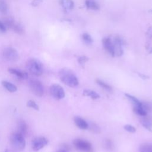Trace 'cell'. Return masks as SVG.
I'll return each mask as SVG.
<instances>
[{
	"instance_id": "cell-1",
	"label": "cell",
	"mask_w": 152,
	"mask_h": 152,
	"mask_svg": "<svg viewBox=\"0 0 152 152\" xmlns=\"http://www.w3.org/2000/svg\"><path fill=\"white\" fill-rule=\"evenodd\" d=\"M59 76L61 81L65 85L74 87L78 85V80L75 74L68 68H62L59 72Z\"/></svg>"
},
{
	"instance_id": "cell-2",
	"label": "cell",
	"mask_w": 152,
	"mask_h": 152,
	"mask_svg": "<svg viewBox=\"0 0 152 152\" xmlns=\"http://www.w3.org/2000/svg\"><path fill=\"white\" fill-rule=\"evenodd\" d=\"M26 67L28 71L36 76L41 75L43 71V66L42 62L35 58H31L27 62Z\"/></svg>"
},
{
	"instance_id": "cell-3",
	"label": "cell",
	"mask_w": 152,
	"mask_h": 152,
	"mask_svg": "<svg viewBox=\"0 0 152 152\" xmlns=\"http://www.w3.org/2000/svg\"><path fill=\"white\" fill-rule=\"evenodd\" d=\"M11 144L18 150H23L26 147L24 136L18 132L13 133L10 137Z\"/></svg>"
},
{
	"instance_id": "cell-4",
	"label": "cell",
	"mask_w": 152,
	"mask_h": 152,
	"mask_svg": "<svg viewBox=\"0 0 152 152\" xmlns=\"http://www.w3.org/2000/svg\"><path fill=\"white\" fill-rule=\"evenodd\" d=\"M28 86L32 93L37 97H42L44 93V87L37 80L31 79L28 81Z\"/></svg>"
},
{
	"instance_id": "cell-5",
	"label": "cell",
	"mask_w": 152,
	"mask_h": 152,
	"mask_svg": "<svg viewBox=\"0 0 152 152\" xmlns=\"http://www.w3.org/2000/svg\"><path fill=\"white\" fill-rule=\"evenodd\" d=\"M74 147L82 152H93V147L90 142L81 138H77L73 141Z\"/></svg>"
},
{
	"instance_id": "cell-6",
	"label": "cell",
	"mask_w": 152,
	"mask_h": 152,
	"mask_svg": "<svg viewBox=\"0 0 152 152\" xmlns=\"http://www.w3.org/2000/svg\"><path fill=\"white\" fill-rule=\"evenodd\" d=\"M2 55L4 58L9 62H15L19 58L18 52L12 47L5 48L2 52Z\"/></svg>"
},
{
	"instance_id": "cell-7",
	"label": "cell",
	"mask_w": 152,
	"mask_h": 152,
	"mask_svg": "<svg viewBox=\"0 0 152 152\" xmlns=\"http://www.w3.org/2000/svg\"><path fill=\"white\" fill-rule=\"evenodd\" d=\"M50 94L56 100H61L65 97V91L59 84H54L50 87Z\"/></svg>"
},
{
	"instance_id": "cell-8",
	"label": "cell",
	"mask_w": 152,
	"mask_h": 152,
	"mask_svg": "<svg viewBox=\"0 0 152 152\" xmlns=\"http://www.w3.org/2000/svg\"><path fill=\"white\" fill-rule=\"evenodd\" d=\"M48 140L43 137H37L34 138L32 141L31 145L34 150L37 151L43 148L48 144Z\"/></svg>"
},
{
	"instance_id": "cell-9",
	"label": "cell",
	"mask_w": 152,
	"mask_h": 152,
	"mask_svg": "<svg viewBox=\"0 0 152 152\" xmlns=\"http://www.w3.org/2000/svg\"><path fill=\"white\" fill-rule=\"evenodd\" d=\"M115 48V56H120L123 54L122 46L124 44V42L122 38L116 36L113 40Z\"/></svg>"
},
{
	"instance_id": "cell-10",
	"label": "cell",
	"mask_w": 152,
	"mask_h": 152,
	"mask_svg": "<svg viewBox=\"0 0 152 152\" xmlns=\"http://www.w3.org/2000/svg\"><path fill=\"white\" fill-rule=\"evenodd\" d=\"M103 45L105 50L112 56H115V48L113 40L109 37H104L103 39Z\"/></svg>"
},
{
	"instance_id": "cell-11",
	"label": "cell",
	"mask_w": 152,
	"mask_h": 152,
	"mask_svg": "<svg viewBox=\"0 0 152 152\" xmlns=\"http://www.w3.org/2000/svg\"><path fill=\"white\" fill-rule=\"evenodd\" d=\"M8 72L11 74L17 76L18 78H20V79H26L28 78L27 72L18 69L17 68H8Z\"/></svg>"
},
{
	"instance_id": "cell-12",
	"label": "cell",
	"mask_w": 152,
	"mask_h": 152,
	"mask_svg": "<svg viewBox=\"0 0 152 152\" xmlns=\"http://www.w3.org/2000/svg\"><path fill=\"white\" fill-rule=\"evenodd\" d=\"M141 125L148 131L152 132V118H148L146 116H142L140 119Z\"/></svg>"
},
{
	"instance_id": "cell-13",
	"label": "cell",
	"mask_w": 152,
	"mask_h": 152,
	"mask_svg": "<svg viewBox=\"0 0 152 152\" xmlns=\"http://www.w3.org/2000/svg\"><path fill=\"white\" fill-rule=\"evenodd\" d=\"M76 126L81 129H87L88 128V123L83 118L79 116H75L74 119Z\"/></svg>"
},
{
	"instance_id": "cell-14",
	"label": "cell",
	"mask_w": 152,
	"mask_h": 152,
	"mask_svg": "<svg viewBox=\"0 0 152 152\" xmlns=\"http://www.w3.org/2000/svg\"><path fill=\"white\" fill-rule=\"evenodd\" d=\"M85 5L88 9L91 10L96 11L100 8L99 4L95 0H86Z\"/></svg>"
},
{
	"instance_id": "cell-15",
	"label": "cell",
	"mask_w": 152,
	"mask_h": 152,
	"mask_svg": "<svg viewBox=\"0 0 152 152\" xmlns=\"http://www.w3.org/2000/svg\"><path fill=\"white\" fill-rule=\"evenodd\" d=\"M60 4L62 8L67 11L72 10L74 7L72 0H60Z\"/></svg>"
},
{
	"instance_id": "cell-16",
	"label": "cell",
	"mask_w": 152,
	"mask_h": 152,
	"mask_svg": "<svg viewBox=\"0 0 152 152\" xmlns=\"http://www.w3.org/2000/svg\"><path fill=\"white\" fill-rule=\"evenodd\" d=\"M1 84L3 86V87L10 92H15L17 90V87H16V86H15L14 84L9 81L4 80L2 81Z\"/></svg>"
},
{
	"instance_id": "cell-17",
	"label": "cell",
	"mask_w": 152,
	"mask_h": 152,
	"mask_svg": "<svg viewBox=\"0 0 152 152\" xmlns=\"http://www.w3.org/2000/svg\"><path fill=\"white\" fill-rule=\"evenodd\" d=\"M18 132L23 135H25L27 132V126L26 123L23 120H20L18 123Z\"/></svg>"
},
{
	"instance_id": "cell-18",
	"label": "cell",
	"mask_w": 152,
	"mask_h": 152,
	"mask_svg": "<svg viewBox=\"0 0 152 152\" xmlns=\"http://www.w3.org/2000/svg\"><path fill=\"white\" fill-rule=\"evenodd\" d=\"M83 94L86 96L90 97L92 99H97L100 98V95L91 90H84L83 91Z\"/></svg>"
},
{
	"instance_id": "cell-19",
	"label": "cell",
	"mask_w": 152,
	"mask_h": 152,
	"mask_svg": "<svg viewBox=\"0 0 152 152\" xmlns=\"http://www.w3.org/2000/svg\"><path fill=\"white\" fill-rule=\"evenodd\" d=\"M125 96L132 102V103L134 105V107L135 106H142V102H140L138 99H137L135 97L129 94H125Z\"/></svg>"
},
{
	"instance_id": "cell-20",
	"label": "cell",
	"mask_w": 152,
	"mask_h": 152,
	"mask_svg": "<svg viewBox=\"0 0 152 152\" xmlns=\"http://www.w3.org/2000/svg\"><path fill=\"white\" fill-rule=\"evenodd\" d=\"M12 30L14 32H15L16 33L19 34H22L24 32V28L22 26V25L20 24V23H16V22L15 23L14 25L13 26V27L12 28Z\"/></svg>"
},
{
	"instance_id": "cell-21",
	"label": "cell",
	"mask_w": 152,
	"mask_h": 152,
	"mask_svg": "<svg viewBox=\"0 0 152 152\" xmlns=\"http://www.w3.org/2000/svg\"><path fill=\"white\" fill-rule=\"evenodd\" d=\"M140 152H152V144L145 143L139 148Z\"/></svg>"
},
{
	"instance_id": "cell-22",
	"label": "cell",
	"mask_w": 152,
	"mask_h": 152,
	"mask_svg": "<svg viewBox=\"0 0 152 152\" xmlns=\"http://www.w3.org/2000/svg\"><path fill=\"white\" fill-rule=\"evenodd\" d=\"M134 111L137 115H138L140 116H146L147 114V111L142 107V106L134 107Z\"/></svg>"
},
{
	"instance_id": "cell-23",
	"label": "cell",
	"mask_w": 152,
	"mask_h": 152,
	"mask_svg": "<svg viewBox=\"0 0 152 152\" xmlns=\"http://www.w3.org/2000/svg\"><path fill=\"white\" fill-rule=\"evenodd\" d=\"M8 5L5 0H0V13L5 14L8 12Z\"/></svg>"
},
{
	"instance_id": "cell-24",
	"label": "cell",
	"mask_w": 152,
	"mask_h": 152,
	"mask_svg": "<svg viewBox=\"0 0 152 152\" xmlns=\"http://www.w3.org/2000/svg\"><path fill=\"white\" fill-rule=\"evenodd\" d=\"M96 83H97V84H99L101 87H102L105 90H106L107 91H110V92L112 91V87L109 84L104 83V81L98 79V80H96Z\"/></svg>"
},
{
	"instance_id": "cell-25",
	"label": "cell",
	"mask_w": 152,
	"mask_h": 152,
	"mask_svg": "<svg viewBox=\"0 0 152 152\" xmlns=\"http://www.w3.org/2000/svg\"><path fill=\"white\" fill-rule=\"evenodd\" d=\"M82 39L84 42L87 45H90L93 42V39L91 36L87 33H84L82 34Z\"/></svg>"
},
{
	"instance_id": "cell-26",
	"label": "cell",
	"mask_w": 152,
	"mask_h": 152,
	"mask_svg": "<svg viewBox=\"0 0 152 152\" xmlns=\"http://www.w3.org/2000/svg\"><path fill=\"white\" fill-rule=\"evenodd\" d=\"M3 22L4 23L7 28H11V29H12L13 26L14 25V24L15 23V21L11 18H6L4 20Z\"/></svg>"
},
{
	"instance_id": "cell-27",
	"label": "cell",
	"mask_w": 152,
	"mask_h": 152,
	"mask_svg": "<svg viewBox=\"0 0 152 152\" xmlns=\"http://www.w3.org/2000/svg\"><path fill=\"white\" fill-rule=\"evenodd\" d=\"M27 106L29 107L33 108L36 110H39V107L38 104L34 101L32 100H30L27 102Z\"/></svg>"
},
{
	"instance_id": "cell-28",
	"label": "cell",
	"mask_w": 152,
	"mask_h": 152,
	"mask_svg": "<svg viewBox=\"0 0 152 152\" xmlns=\"http://www.w3.org/2000/svg\"><path fill=\"white\" fill-rule=\"evenodd\" d=\"M124 129L128 132H130V133H134L136 132V128L131 125H129V124H126L124 126Z\"/></svg>"
},
{
	"instance_id": "cell-29",
	"label": "cell",
	"mask_w": 152,
	"mask_h": 152,
	"mask_svg": "<svg viewBox=\"0 0 152 152\" xmlns=\"http://www.w3.org/2000/svg\"><path fill=\"white\" fill-rule=\"evenodd\" d=\"M104 146L107 150H112L113 148V143L110 140H106L104 142Z\"/></svg>"
},
{
	"instance_id": "cell-30",
	"label": "cell",
	"mask_w": 152,
	"mask_h": 152,
	"mask_svg": "<svg viewBox=\"0 0 152 152\" xmlns=\"http://www.w3.org/2000/svg\"><path fill=\"white\" fill-rule=\"evenodd\" d=\"M147 38L148 40V44L150 43V42H151L152 39V27H149L147 31Z\"/></svg>"
},
{
	"instance_id": "cell-31",
	"label": "cell",
	"mask_w": 152,
	"mask_h": 152,
	"mask_svg": "<svg viewBox=\"0 0 152 152\" xmlns=\"http://www.w3.org/2000/svg\"><path fill=\"white\" fill-rule=\"evenodd\" d=\"M7 27L5 25L4 23L2 21L0 20V33H5L7 31Z\"/></svg>"
},
{
	"instance_id": "cell-32",
	"label": "cell",
	"mask_w": 152,
	"mask_h": 152,
	"mask_svg": "<svg viewBox=\"0 0 152 152\" xmlns=\"http://www.w3.org/2000/svg\"><path fill=\"white\" fill-rule=\"evenodd\" d=\"M88 61V58L86 56H80L78 59V62L81 64V65H83L85 64V62H86Z\"/></svg>"
},
{
	"instance_id": "cell-33",
	"label": "cell",
	"mask_w": 152,
	"mask_h": 152,
	"mask_svg": "<svg viewBox=\"0 0 152 152\" xmlns=\"http://www.w3.org/2000/svg\"><path fill=\"white\" fill-rule=\"evenodd\" d=\"M43 0H32L31 2V5L34 7L37 6L39 4H40Z\"/></svg>"
},
{
	"instance_id": "cell-34",
	"label": "cell",
	"mask_w": 152,
	"mask_h": 152,
	"mask_svg": "<svg viewBox=\"0 0 152 152\" xmlns=\"http://www.w3.org/2000/svg\"><path fill=\"white\" fill-rule=\"evenodd\" d=\"M88 126H90V129H91V130H93V131H94V132H97L99 131V128H98V126H97V125H94L93 124H91L90 126L88 125Z\"/></svg>"
},
{
	"instance_id": "cell-35",
	"label": "cell",
	"mask_w": 152,
	"mask_h": 152,
	"mask_svg": "<svg viewBox=\"0 0 152 152\" xmlns=\"http://www.w3.org/2000/svg\"><path fill=\"white\" fill-rule=\"evenodd\" d=\"M57 152H66V151L65 150H64V149H61V150H58Z\"/></svg>"
},
{
	"instance_id": "cell-36",
	"label": "cell",
	"mask_w": 152,
	"mask_h": 152,
	"mask_svg": "<svg viewBox=\"0 0 152 152\" xmlns=\"http://www.w3.org/2000/svg\"><path fill=\"white\" fill-rule=\"evenodd\" d=\"M4 152H8V150L7 149V150H5V151H4Z\"/></svg>"
}]
</instances>
